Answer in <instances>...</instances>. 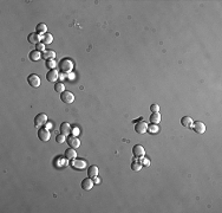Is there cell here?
Listing matches in <instances>:
<instances>
[{
	"label": "cell",
	"instance_id": "6da1fadb",
	"mask_svg": "<svg viewBox=\"0 0 222 213\" xmlns=\"http://www.w3.org/2000/svg\"><path fill=\"white\" fill-rule=\"evenodd\" d=\"M59 69L62 70V72H64V73L72 72V70H73V62L71 59H68V58L62 59L60 63H59Z\"/></svg>",
	"mask_w": 222,
	"mask_h": 213
},
{
	"label": "cell",
	"instance_id": "7a4b0ae2",
	"mask_svg": "<svg viewBox=\"0 0 222 213\" xmlns=\"http://www.w3.org/2000/svg\"><path fill=\"white\" fill-rule=\"evenodd\" d=\"M47 123V115L46 114H38L34 118V126L36 128H42L43 126H45Z\"/></svg>",
	"mask_w": 222,
	"mask_h": 213
},
{
	"label": "cell",
	"instance_id": "3957f363",
	"mask_svg": "<svg viewBox=\"0 0 222 213\" xmlns=\"http://www.w3.org/2000/svg\"><path fill=\"white\" fill-rule=\"evenodd\" d=\"M27 82H28V84L31 85L32 88H39L40 84H42V81H40L39 76H38V75H36V73H32V75H30V76H28Z\"/></svg>",
	"mask_w": 222,
	"mask_h": 213
},
{
	"label": "cell",
	"instance_id": "277c9868",
	"mask_svg": "<svg viewBox=\"0 0 222 213\" xmlns=\"http://www.w3.org/2000/svg\"><path fill=\"white\" fill-rule=\"evenodd\" d=\"M71 166H72V168H75V169L77 170H83L85 167H86V161L85 160H82V159H73V160H71Z\"/></svg>",
	"mask_w": 222,
	"mask_h": 213
},
{
	"label": "cell",
	"instance_id": "5b68a950",
	"mask_svg": "<svg viewBox=\"0 0 222 213\" xmlns=\"http://www.w3.org/2000/svg\"><path fill=\"white\" fill-rule=\"evenodd\" d=\"M38 137H39V140H40V141L47 142L49 140H50V137H51L50 130H49V129H46L45 127L39 128V130H38Z\"/></svg>",
	"mask_w": 222,
	"mask_h": 213
},
{
	"label": "cell",
	"instance_id": "8992f818",
	"mask_svg": "<svg viewBox=\"0 0 222 213\" xmlns=\"http://www.w3.org/2000/svg\"><path fill=\"white\" fill-rule=\"evenodd\" d=\"M60 99H62V102H64V103H66V104H71V103L75 101V95H73L71 91L65 90L64 92L60 94Z\"/></svg>",
	"mask_w": 222,
	"mask_h": 213
},
{
	"label": "cell",
	"instance_id": "52a82bcc",
	"mask_svg": "<svg viewBox=\"0 0 222 213\" xmlns=\"http://www.w3.org/2000/svg\"><path fill=\"white\" fill-rule=\"evenodd\" d=\"M135 131L139 134V135H143L148 131V124L144 122V121H139L135 124Z\"/></svg>",
	"mask_w": 222,
	"mask_h": 213
},
{
	"label": "cell",
	"instance_id": "ba28073f",
	"mask_svg": "<svg viewBox=\"0 0 222 213\" xmlns=\"http://www.w3.org/2000/svg\"><path fill=\"white\" fill-rule=\"evenodd\" d=\"M58 78H59V72L56 69H51L46 73V79L49 82H51V83H56L58 81Z\"/></svg>",
	"mask_w": 222,
	"mask_h": 213
},
{
	"label": "cell",
	"instance_id": "9c48e42d",
	"mask_svg": "<svg viewBox=\"0 0 222 213\" xmlns=\"http://www.w3.org/2000/svg\"><path fill=\"white\" fill-rule=\"evenodd\" d=\"M193 129H194L195 133H197V134H205L206 133V126H205V123L203 122H200V121H197V122H195L193 123Z\"/></svg>",
	"mask_w": 222,
	"mask_h": 213
},
{
	"label": "cell",
	"instance_id": "30bf717a",
	"mask_svg": "<svg viewBox=\"0 0 222 213\" xmlns=\"http://www.w3.org/2000/svg\"><path fill=\"white\" fill-rule=\"evenodd\" d=\"M132 154L135 155V157H143L144 154H145V150L144 148L141 146V144H135L134 148H132Z\"/></svg>",
	"mask_w": 222,
	"mask_h": 213
},
{
	"label": "cell",
	"instance_id": "8fae6325",
	"mask_svg": "<svg viewBox=\"0 0 222 213\" xmlns=\"http://www.w3.org/2000/svg\"><path fill=\"white\" fill-rule=\"evenodd\" d=\"M42 38H43L42 36L38 34L37 32H32V33L28 34V42L31 43V44H34V45H37L38 43H40Z\"/></svg>",
	"mask_w": 222,
	"mask_h": 213
},
{
	"label": "cell",
	"instance_id": "7c38bea8",
	"mask_svg": "<svg viewBox=\"0 0 222 213\" xmlns=\"http://www.w3.org/2000/svg\"><path fill=\"white\" fill-rule=\"evenodd\" d=\"M66 141H68V144H69L70 147L71 148H75V149L81 146V141H79V139L77 136H70Z\"/></svg>",
	"mask_w": 222,
	"mask_h": 213
},
{
	"label": "cell",
	"instance_id": "4fadbf2b",
	"mask_svg": "<svg viewBox=\"0 0 222 213\" xmlns=\"http://www.w3.org/2000/svg\"><path fill=\"white\" fill-rule=\"evenodd\" d=\"M94 185H95L94 180L91 178H87V179H84L83 181H82V188H83L84 191H90V189H92Z\"/></svg>",
	"mask_w": 222,
	"mask_h": 213
},
{
	"label": "cell",
	"instance_id": "5bb4252c",
	"mask_svg": "<svg viewBox=\"0 0 222 213\" xmlns=\"http://www.w3.org/2000/svg\"><path fill=\"white\" fill-rule=\"evenodd\" d=\"M71 124L68 123V122H63L62 124H60V133L63 134V135H65V136H68L71 134Z\"/></svg>",
	"mask_w": 222,
	"mask_h": 213
},
{
	"label": "cell",
	"instance_id": "9a60e30c",
	"mask_svg": "<svg viewBox=\"0 0 222 213\" xmlns=\"http://www.w3.org/2000/svg\"><path fill=\"white\" fill-rule=\"evenodd\" d=\"M193 123H194V121H193V118L190 116H183L181 118V124L183 127H192Z\"/></svg>",
	"mask_w": 222,
	"mask_h": 213
},
{
	"label": "cell",
	"instance_id": "2e32d148",
	"mask_svg": "<svg viewBox=\"0 0 222 213\" xmlns=\"http://www.w3.org/2000/svg\"><path fill=\"white\" fill-rule=\"evenodd\" d=\"M30 59L32 60V62H37V60H39L40 58H42V53L38 51V50H32L31 52H30Z\"/></svg>",
	"mask_w": 222,
	"mask_h": 213
},
{
	"label": "cell",
	"instance_id": "e0dca14e",
	"mask_svg": "<svg viewBox=\"0 0 222 213\" xmlns=\"http://www.w3.org/2000/svg\"><path fill=\"white\" fill-rule=\"evenodd\" d=\"M65 157L68 159V160H73V159H76L77 157V153H76V150H75V148H68L66 150H65Z\"/></svg>",
	"mask_w": 222,
	"mask_h": 213
},
{
	"label": "cell",
	"instance_id": "ac0fdd59",
	"mask_svg": "<svg viewBox=\"0 0 222 213\" xmlns=\"http://www.w3.org/2000/svg\"><path fill=\"white\" fill-rule=\"evenodd\" d=\"M98 172H99V169H98L97 166H91V167H89V169H87V175H89V178H95V176H97L98 175Z\"/></svg>",
	"mask_w": 222,
	"mask_h": 213
},
{
	"label": "cell",
	"instance_id": "d6986e66",
	"mask_svg": "<svg viewBox=\"0 0 222 213\" xmlns=\"http://www.w3.org/2000/svg\"><path fill=\"white\" fill-rule=\"evenodd\" d=\"M47 31V26L44 24V23H39L37 26H36V32L38 34H45Z\"/></svg>",
	"mask_w": 222,
	"mask_h": 213
},
{
	"label": "cell",
	"instance_id": "ffe728a7",
	"mask_svg": "<svg viewBox=\"0 0 222 213\" xmlns=\"http://www.w3.org/2000/svg\"><path fill=\"white\" fill-rule=\"evenodd\" d=\"M42 40H43V43H44V44H51V43L53 42V36H52L51 33L46 32L45 34H43Z\"/></svg>",
	"mask_w": 222,
	"mask_h": 213
},
{
	"label": "cell",
	"instance_id": "44dd1931",
	"mask_svg": "<svg viewBox=\"0 0 222 213\" xmlns=\"http://www.w3.org/2000/svg\"><path fill=\"white\" fill-rule=\"evenodd\" d=\"M55 57H56V52L55 51H52V50H46V51L43 53V58L46 59V60H49V59H55Z\"/></svg>",
	"mask_w": 222,
	"mask_h": 213
},
{
	"label": "cell",
	"instance_id": "7402d4cb",
	"mask_svg": "<svg viewBox=\"0 0 222 213\" xmlns=\"http://www.w3.org/2000/svg\"><path fill=\"white\" fill-rule=\"evenodd\" d=\"M150 122L154 124H158L161 122V115L160 113H153L150 116Z\"/></svg>",
	"mask_w": 222,
	"mask_h": 213
},
{
	"label": "cell",
	"instance_id": "603a6c76",
	"mask_svg": "<svg viewBox=\"0 0 222 213\" xmlns=\"http://www.w3.org/2000/svg\"><path fill=\"white\" fill-rule=\"evenodd\" d=\"M158 130H160L158 124H154V123H151L150 126H148V131H149L150 134H157Z\"/></svg>",
	"mask_w": 222,
	"mask_h": 213
},
{
	"label": "cell",
	"instance_id": "cb8c5ba5",
	"mask_svg": "<svg viewBox=\"0 0 222 213\" xmlns=\"http://www.w3.org/2000/svg\"><path fill=\"white\" fill-rule=\"evenodd\" d=\"M55 91L59 92V94L64 92V91H65V86H64V84H63V83H56L55 84Z\"/></svg>",
	"mask_w": 222,
	"mask_h": 213
},
{
	"label": "cell",
	"instance_id": "d4e9b609",
	"mask_svg": "<svg viewBox=\"0 0 222 213\" xmlns=\"http://www.w3.org/2000/svg\"><path fill=\"white\" fill-rule=\"evenodd\" d=\"M131 169L134 170V172H139V170L142 169V165H141V162H136V161H134V162L131 163Z\"/></svg>",
	"mask_w": 222,
	"mask_h": 213
},
{
	"label": "cell",
	"instance_id": "484cf974",
	"mask_svg": "<svg viewBox=\"0 0 222 213\" xmlns=\"http://www.w3.org/2000/svg\"><path fill=\"white\" fill-rule=\"evenodd\" d=\"M56 141H57V143H64V142L66 141V136L65 135H63V134H60V135H57L56 136Z\"/></svg>",
	"mask_w": 222,
	"mask_h": 213
},
{
	"label": "cell",
	"instance_id": "4316f807",
	"mask_svg": "<svg viewBox=\"0 0 222 213\" xmlns=\"http://www.w3.org/2000/svg\"><path fill=\"white\" fill-rule=\"evenodd\" d=\"M56 64H57V63H56L55 59H49V60H46V65H47L49 69H55Z\"/></svg>",
	"mask_w": 222,
	"mask_h": 213
},
{
	"label": "cell",
	"instance_id": "83f0119b",
	"mask_svg": "<svg viewBox=\"0 0 222 213\" xmlns=\"http://www.w3.org/2000/svg\"><path fill=\"white\" fill-rule=\"evenodd\" d=\"M36 50H38L39 52H42V51H46V49H45V44L44 43H38L37 45H36Z\"/></svg>",
	"mask_w": 222,
	"mask_h": 213
},
{
	"label": "cell",
	"instance_id": "f1b7e54d",
	"mask_svg": "<svg viewBox=\"0 0 222 213\" xmlns=\"http://www.w3.org/2000/svg\"><path fill=\"white\" fill-rule=\"evenodd\" d=\"M139 160H141V165L142 166H150V160L145 159L144 156L143 157H139Z\"/></svg>",
	"mask_w": 222,
	"mask_h": 213
},
{
	"label": "cell",
	"instance_id": "f546056e",
	"mask_svg": "<svg viewBox=\"0 0 222 213\" xmlns=\"http://www.w3.org/2000/svg\"><path fill=\"white\" fill-rule=\"evenodd\" d=\"M150 110H151V113H158L160 111V105L158 104H153L150 107Z\"/></svg>",
	"mask_w": 222,
	"mask_h": 213
},
{
	"label": "cell",
	"instance_id": "4dcf8cb0",
	"mask_svg": "<svg viewBox=\"0 0 222 213\" xmlns=\"http://www.w3.org/2000/svg\"><path fill=\"white\" fill-rule=\"evenodd\" d=\"M71 134H72V136H77V135L79 134V129L77 127L72 128V129H71Z\"/></svg>",
	"mask_w": 222,
	"mask_h": 213
},
{
	"label": "cell",
	"instance_id": "1f68e13d",
	"mask_svg": "<svg viewBox=\"0 0 222 213\" xmlns=\"http://www.w3.org/2000/svg\"><path fill=\"white\" fill-rule=\"evenodd\" d=\"M92 180H94V182H95V185H99L102 181H100V179L98 178V176H95V178H92Z\"/></svg>",
	"mask_w": 222,
	"mask_h": 213
},
{
	"label": "cell",
	"instance_id": "d6a6232c",
	"mask_svg": "<svg viewBox=\"0 0 222 213\" xmlns=\"http://www.w3.org/2000/svg\"><path fill=\"white\" fill-rule=\"evenodd\" d=\"M66 77H68V76H66V73H64V72H63V73H60V75H59V78H58V79H59V81H63V79H65Z\"/></svg>",
	"mask_w": 222,
	"mask_h": 213
},
{
	"label": "cell",
	"instance_id": "836d02e7",
	"mask_svg": "<svg viewBox=\"0 0 222 213\" xmlns=\"http://www.w3.org/2000/svg\"><path fill=\"white\" fill-rule=\"evenodd\" d=\"M68 79H70V81H73V79H75V73H72V72L68 73Z\"/></svg>",
	"mask_w": 222,
	"mask_h": 213
},
{
	"label": "cell",
	"instance_id": "e575fe53",
	"mask_svg": "<svg viewBox=\"0 0 222 213\" xmlns=\"http://www.w3.org/2000/svg\"><path fill=\"white\" fill-rule=\"evenodd\" d=\"M52 127H53V124H52L51 122H47V123L45 124V128H46V129H49V130H50V129H51Z\"/></svg>",
	"mask_w": 222,
	"mask_h": 213
}]
</instances>
